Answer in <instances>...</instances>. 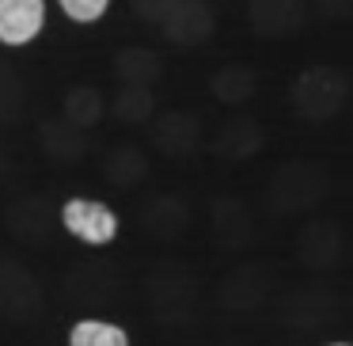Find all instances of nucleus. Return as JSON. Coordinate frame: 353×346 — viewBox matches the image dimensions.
Returning a JSON list of instances; mask_svg holds the SVG:
<instances>
[{
  "label": "nucleus",
  "mask_w": 353,
  "mask_h": 346,
  "mask_svg": "<svg viewBox=\"0 0 353 346\" xmlns=\"http://www.w3.org/2000/svg\"><path fill=\"white\" fill-rule=\"evenodd\" d=\"M61 224L88 247H107L118 236V213L99 198H69L61 206Z\"/></svg>",
  "instance_id": "f257e3e1"
},
{
  "label": "nucleus",
  "mask_w": 353,
  "mask_h": 346,
  "mask_svg": "<svg viewBox=\"0 0 353 346\" xmlns=\"http://www.w3.org/2000/svg\"><path fill=\"white\" fill-rule=\"evenodd\" d=\"M46 27V0H0V46H27Z\"/></svg>",
  "instance_id": "f03ea898"
},
{
  "label": "nucleus",
  "mask_w": 353,
  "mask_h": 346,
  "mask_svg": "<svg viewBox=\"0 0 353 346\" xmlns=\"http://www.w3.org/2000/svg\"><path fill=\"white\" fill-rule=\"evenodd\" d=\"M69 346H130V335L110 320H80L69 331Z\"/></svg>",
  "instance_id": "7ed1b4c3"
},
{
  "label": "nucleus",
  "mask_w": 353,
  "mask_h": 346,
  "mask_svg": "<svg viewBox=\"0 0 353 346\" xmlns=\"http://www.w3.org/2000/svg\"><path fill=\"white\" fill-rule=\"evenodd\" d=\"M57 8L72 19V23H95L107 16L110 0H57Z\"/></svg>",
  "instance_id": "20e7f679"
},
{
  "label": "nucleus",
  "mask_w": 353,
  "mask_h": 346,
  "mask_svg": "<svg viewBox=\"0 0 353 346\" xmlns=\"http://www.w3.org/2000/svg\"><path fill=\"white\" fill-rule=\"evenodd\" d=\"M334 346H350V343H334Z\"/></svg>",
  "instance_id": "39448f33"
}]
</instances>
